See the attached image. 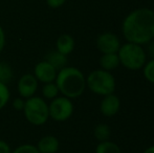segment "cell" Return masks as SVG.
Returning a JSON list of instances; mask_svg holds the SVG:
<instances>
[{"label": "cell", "mask_w": 154, "mask_h": 153, "mask_svg": "<svg viewBox=\"0 0 154 153\" xmlns=\"http://www.w3.org/2000/svg\"><path fill=\"white\" fill-rule=\"evenodd\" d=\"M122 32L128 42L148 44L154 39V11L148 8L132 11L124 19Z\"/></svg>", "instance_id": "1"}, {"label": "cell", "mask_w": 154, "mask_h": 153, "mask_svg": "<svg viewBox=\"0 0 154 153\" xmlns=\"http://www.w3.org/2000/svg\"><path fill=\"white\" fill-rule=\"evenodd\" d=\"M58 89L68 99H77L83 94L86 88V78L80 69L65 66L60 69L55 80Z\"/></svg>", "instance_id": "2"}, {"label": "cell", "mask_w": 154, "mask_h": 153, "mask_svg": "<svg viewBox=\"0 0 154 153\" xmlns=\"http://www.w3.org/2000/svg\"><path fill=\"white\" fill-rule=\"evenodd\" d=\"M120 63L129 70H138L147 62V54L142 45L127 42L118 51Z\"/></svg>", "instance_id": "3"}, {"label": "cell", "mask_w": 154, "mask_h": 153, "mask_svg": "<svg viewBox=\"0 0 154 153\" xmlns=\"http://www.w3.org/2000/svg\"><path fill=\"white\" fill-rule=\"evenodd\" d=\"M86 87L97 96H107L116 90V79L111 72L95 69L86 78Z\"/></svg>", "instance_id": "4"}, {"label": "cell", "mask_w": 154, "mask_h": 153, "mask_svg": "<svg viewBox=\"0 0 154 153\" xmlns=\"http://www.w3.org/2000/svg\"><path fill=\"white\" fill-rule=\"evenodd\" d=\"M23 112L25 118L35 126L45 124L49 118L48 104L40 96H32L26 99Z\"/></svg>", "instance_id": "5"}, {"label": "cell", "mask_w": 154, "mask_h": 153, "mask_svg": "<svg viewBox=\"0 0 154 153\" xmlns=\"http://www.w3.org/2000/svg\"><path fill=\"white\" fill-rule=\"evenodd\" d=\"M49 118L56 122H65L73 113V104L71 99L66 96H57L53 99L51 103L48 105Z\"/></svg>", "instance_id": "6"}, {"label": "cell", "mask_w": 154, "mask_h": 153, "mask_svg": "<svg viewBox=\"0 0 154 153\" xmlns=\"http://www.w3.org/2000/svg\"><path fill=\"white\" fill-rule=\"evenodd\" d=\"M120 47V39L113 33L106 32L97 38V48L102 54H118Z\"/></svg>", "instance_id": "7"}, {"label": "cell", "mask_w": 154, "mask_h": 153, "mask_svg": "<svg viewBox=\"0 0 154 153\" xmlns=\"http://www.w3.org/2000/svg\"><path fill=\"white\" fill-rule=\"evenodd\" d=\"M58 70L54 67L51 64H49L48 62L41 61L35 66L34 70V76L36 77V79L38 81L42 82V83H51L56 80L57 77Z\"/></svg>", "instance_id": "8"}, {"label": "cell", "mask_w": 154, "mask_h": 153, "mask_svg": "<svg viewBox=\"0 0 154 153\" xmlns=\"http://www.w3.org/2000/svg\"><path fill=\"white\" fill-rule=\"evenodd\" d=\"M38 88V80L32 74H25L19 79L17 89L22 98L29 99L35 94Z\"/></svg>", "instance_id": "9"}, {"label": "cell", "mask_w": 154, "mask_h": 153, "mask_svg": "<svg viewBox=\"0 0 154 153\" xmlns=\"http://www.w3.org/2000/svg\"><path fill=\"white\" fill-rule=\"evenodd\" d=\"M120 108L121 101L119 96L114 94V92L103 96V100H102L101 105H100V110H101L103 115L108 116V118L113 116L119 112Z\"/></svg>", "instance_id": "10"}, {"label": "cell", "mask_w": 154, "mask_h": 153, "mask_svg": "<svg viewBox=\"0 0 154 153\" xmlns=\"http://www.w3.org/2000/svg\"><path fill=\"white\" fill-rule=\"evenodd\" d=\"M59 139L54 135H46L39 139L37 149L40 153H56L59 150Z\"/></svg>", "instance_id": "11"}, {"label": "cell", "mask_w": 154, "mask_h": 153, "mask_svg": "<svg viewBox=\"0 0 154 153\" xmlns=\"http://www.w3.org/2000/svg\"><path fill=\"white\" fill-rule=\"evenodd\" d=\"M75 45V39L68 34H64V35H61L57 39V42H56V48L57 49L56 50H58L59 53L65 56H68L69 54L73 51Z\"/></svg>", "instance_id": "12"}, {"label": "cell", "mask_w": 154, "mask_h": 153, "mask_svg": "<svg viewBox=\"0 0 154 153\" xmlns=\"http://www.w3.org/2000/svg\"><path fill=\"white\" fill-rule=\"evenodd\" d=\"M120 59L118 54H103L100 58V65L101 68L107 72H112L120 65Z\"/></svg>", "instance_id": "13"}, {"label": "cell", "mask_w": 154, "mask_h": 153, "mask_svg": "<svg viewBox=\"0 0 154 153\" xmlns=\"http://www.w3.org/2000/svg\"><path fill=\"white\" fill-rule=\"evenodd\" d=\"M45 60H46L49 64H51L58 72H59L60 69H62V68H64L67 64V56L59 53L58 50L48 53Z\"/></svg>", "instance_id": "14"}, {"label": "cell", "mask_w": 154, "mask_h": 153, "mask_svg": "<svg viewBox=\"0 0 154 153\" xmlns=\"http://www.w3.org/2000/svg\"><path fill=\"white\" fill-rule=\"evenodd\" d=\"M93 135L100 142L109 141L110 136H111V129L106 124H99L95 126L94 130H93Z\"/></svg>", "instance_id": "15"}, {"label": "cell", "mask_w": 154, "mask_h": 153, "mask_svg": "<svg viewBox=\"0 0 154 153\" xmlns=\"http://www.w3.org/2000/svg\"><path fill=\"white\" fill-rule=\"evenodd\" d=\"M95 153H122V150L118 144L110 141L100 142L95 148Z\"/></svg>", "instance_id": "16"}, {"label": "cell", "mask_w": 154, "mask_h": 153, "mask_svg": "<svg viewBox=\"0 0 154 153\" xmlns=\"http://www.w3.org/2000/svg\"><path fill=\"white\" fill-rule=\"evenodd\" d=\"M13 79V70L8 63L0 61V82L8 84Z\"/></svg>", "instance_id": "17"}, {"label": "cell", "mask_w": 154, "mask_h": 153, "mask_svg": "<svg viewBox=\"0 0 154 153\" xmlns=\"http://www.w3.org/2000/svg\"><path fill=\"white\" fill-rule=\"evenodd\" d=\"M59 92L60 91H59V89H58V86L56 85V83H54V82L45 83L42 88L43 96L46 99H49V100H53V99L57 98Z\"/></svg>", "instance_id": "18"}, {"label": "cell", "mask_w": 154, "mask_h": 153, "mask_svg": "<svg viewBox=\"0 0 154 153\" xmlns=\"http://www.w3.org/2000/svg\"><path fill=\"white\" fill-rule=\"evenodd\" d=\"M143 68H144L143 74H144L145 79L150 83L154 84V59H151L150 61L146 62Z\"/></svg>", "instance_id": "19"}, {"label": "cell", "mask_w": 154, "mask_h": 153, "mask_svg": "<svg viewBox=\"0 0 154 153\" xmlns=\"http://www.w3.org/2000/svg\"><path fill=\"white\" fill-rule=\"evenodd\" d=\"M10 89H8V85L4 83L0 82V109L6 106V104L10 101Z\"/></svg>", "instance_id": "20"}, {"label": "cell", "mask_w": 154, "mask_h": 153, "mask_svg": "<svg viewBox=\"0 0 154 153\" xmlns=\"http://www.w3.org/2000/svg\"><path fill=\"white\" fill-rule=\"evenodd\" d=\"M12 153H40L38 151L36 146L32 145V144H24L19 147H17Z\"/></svg>", "instance_id": "21"}, {"label": "cell", "mask_w": 154, "mask_h": 153, "mask_svg": "<svg viewBox=\"0 0 154 153\" xmlns=\"http://www.w3.org/2000/svg\"><path fill=\"white\" fill-rule=\"evenodd\" d=\"M66 2V0H46V4L51 8H59Z\"/></svg>", "instance_id": "22"}, {"label": "cell", "mask_w": 154, "mask_h": 153, "mask_svg": "<svg viewBox=\"0 0 154 153\" xmlns=\"http://www.w3.org/2000/svg\"><path fill=\"white\" fill-rule=\"evenodd\" d=\"M24 104H25V101H23L22 99H15L14 102H13V106L16 110H23L24 108Z\"/></svg>", "instance_id": "23"}, {"label": "cell", "mask_w": 154, "mask_h": 153, "mask_svg": "<svg viewBox=\"0 0 154 153\" xmlns=\"http://www.w3.org/2000/svg\"><path fill=\"white\" fill-rule=\"evenodd\" d=\"M0 153H12L10 145L1 139H0Z\"/></svg>", "instance_id": "24"}, {"label": "cell", "mask_w": 154, "mask_h": 153, "mask_svg": "<svg viewBox=\"0 0 154 153\" xmlns=\"http://www.w3.org/2000/svg\"><path fill=\"white\" fill-rule=\"evenodd\" d=\"M4 45H5V33H4L2 26L0 25V54L3 50Z\"/></svg>", "instance_id": "25"}, {"label": "cell", "mask_w": 154, "mask_h": 153, "mask_svg": "<svg viewBox=\"0 0 154 153\" xmlns=\"http://www.w3.org/2000/svg\"><path fill=\"white\" fill-rule=\"evenodd\" d=\"M148 53L149 55L152 57V59H154V41H150L148 43Z\"/></svg>", "instance_id": "26"}, {"label": "cell", "mask_w": 154, "mask_h": 153, "mask_svg": "<svg viewBox=\"0 0 154 153\" xmlns=\"http://www.w3.org/2000/svg\"><path fill=\"white\" fill-rule=\"evenodd\" d=\"M143 153H154V145L150 146V147H148Z\"/></svg>", "instance_id": "27"}, {"label": "cell", "mask_w": 154, "mask_h": 153, "mask_svg": "<svg viewBox=\"0 0 154 153\" xmlns=\"http://www.w3.org/2000/svg\"><path fill=\"white\" fill-rule=\"evenodd\" d=\"M68 153H70V152H68Z\"/></svg>", "instance_id": "28"}]
</instances>
